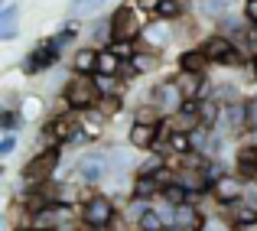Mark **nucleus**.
Here are the masks:
<instances>
[{"label":"nucleus","instance_id":"4be33fe9","mask_svg":"<svg viewBox=\"0 0 257 231\" xmlns=\"http://www.w3.org/2000/svg\"><path fill=\"white\" fill-rule=\"evenodd\" d=\"M208 94H212L218 104H234V101L241 98V91H238V85H234V81H221V85H215Z\"/></svg>","mask_w":257,"mask_h":231},{"label":"nucleus","instance_id":"b1692460","mask_svg":"<svg viewBox=\"0 0 257 231\" xmlns=\"http://www.w3.org/2000/svg\"><path fill=\"white\" fill-rule=\"evenodd\" d=\"M120 107H124V98H101L94 111L107 121V118H114V114H120Z\"/></svg>","mask_w":257,"mask_h":231},{"label":"nucleus","instance_id":"f03ea898","mask_svg":"<svg viewBox=\"0 0 257 231\" xmlns=\"http://www.w3.org/2000/svg\"><path fill=\"white\" fill-rule=\"evenodd\" d=\"M59 163H62V147H43V150H36L30 160L23 163L20 179L26 182V189H30V186H43V182H52V179H56Z\"/></svg>","mask_w":257,"mask_h":231},{"label":"nucleus","instance_id":"6ab92c4d","mask_svg":"<svg viewBox=\"0 0 257 231\" xmlns=\"http://www.w3.org/2000/svg\"><path fill=\"white\" fill-rule=\"evenodd\" d=\"M182 13H186V0H163V4L157 7V13H153V20L176 23V20H182Z\"/></svg>","mask_w":257,"mask_h":231},{"label":"nucleus","instance_id":"f3484780","mask_svg":"<svg viewBox=\"0 0 257 231\" xmlns=\"http://www.w3.org/2000/svg\"><path fill=\"white\" fill-rule=\"evenodd\" d=\"M91 39H94V46L104 43V49H111V46H114V26H111V17H98V20H94Z\"/></svg>","mask_w":257,"mask_h":231},{"label":"nucleus","instance_id":"423d86ee","mask_svg":"<svg viewBox=\"0 0 257 231\" xmlns=\"http://www.w3.org/2000/svg\"><path fill=\"white\" fill-rule=\"evenodd\" d=\"M59 56H62V49H59L52 39H43V43H36L30 49V56L20 62V69H23L26 75H43V72H49L52 65L59 62Z\"/></svg>","mask_w":257,"mask_h":231},{"label":"nucleus","instance_id":"1a4fd4ad","mask_svg":"<svg viewBox=\"0 0 257 231\" xmlns=\"http://www.w3.org/2000/svg\"><path fill=\"white\" fill-rule=\"evenodd\" d=\"M163 124H166V121H160V124H137V121H134L131 131H127V144H131V150L153 153V147L163 140Z\"/></svg>","mask_w":257,"mask_h":231},{"label":"nucleus","instance_id":"a878e982","mask_svg":"<svg viewBox=\"0 0 257 231\" xmlns=\"http://www.w3.org/2000/svg\"><path fill=\"white\" fill-rule=\"evenodd\" d=\"M202 231H238V228H234V221L225 218V215H208Z\"/></svg>","mask_w":257,"mask_h":231},{"label":"nucleus","instance_id":"aec40b11","mask_svg":"<svg viewBox=\"0 0 257 231\" xmlns=\"http://www.w3.org/2000/svg\"><path fill=\"white\" fill-rule=\"evenodd\" d=\"M94 85H98L101 98H120V91H124V78L120 75H94Z\"/></svg>","mask_w":257,"mask_h":231},{"label":"nucleus","instance_id":"6e6552de","mask_svg":"<svg viewBox=\"0 0 257 231\" xmlns=\"http://www.w3.org/2000/svg\"><path fill=\"white\" fill-rule=\"evenodd\" d=\"M176 39V23H166V20H150L144 26V36H140V46L137 49H150V52H160L163 46H170Z\"/></svg>","mask_w":257,"mask_h":231},{"label":"nucleus","instance_id":"a211bd4d","mask_svg":"<svg viewBox=\"0 0 257 231\" xmlns=\"http://www.w3.org/2000/svg\"><path fill=\"white\" fill-rule=\"evenodd\" d=\"M157 199H163L166 205L179 208V205H186V202H192V195H189L186 189L179 186V182H170V186H163V189H160V195H157Z\"/></svg>","mask_w":257,"mask_h":231},{"label":"nucleus","instance_id":"f8f14e48","mask_svg":"<svg viewBox=\"0 0 257 231\" xmlns=\"http://www.w3.org/2000/svg\"><path fill=\"white\" fill-rule=\"evenodd\" d=\"M173 81H176V88H179L182 101H202V98H205V85H208V78H205V75H192V72H176Z\"/></svg>","mask_w":257,"mask_h":231},{"label":"nucleus","instance_id":"c85d7f7f","mask_svg":"<svg viewBox=\"0 0 257 231\" xmlns=\"http://www.w3.org/2000/svg\"><path fill=\"white\" fill-rule=\"evenodd\" d=\"M13 150H17V137H13V134H7V137L0 140V156H10Z\"/></svg>","mask_w":257,"mask_h":231},{"label":"nucleus","instance_id":"7ed1b4c3","mask_svg":"<svg viewBox=\"0 0 257 231\" xmlns=\"http://www.w3.org/2000/svg\"><path fill=\"white\" fill-rule=\"evenodd\" d=\"M62 101H65V111H75V114H88L98 107L101 91L94 85V75H72L62 88Z\"/></svg>","mask_w":257,"mask_h":231},{"label":"nucleus","instance_id":"7c9ffc66","mask_svg":"<svg viewBox=\"0 0 257 231\" xmlns=\"http://www.w3.org/2000/svg\"><path fill=\"white\" fill-rule=\"evenodd\" d=\"M134 4H137L140 10H150V13H157V7L163 4V0H134Z\"/></svg>","mask_w":257,"mask_h":231},{"label":"nucleus","instance_id":"39448f33","mask_svg":"<svg viewBox=\"0 0 257 231\" xmlns=\"http://www.w3.org/2000/svg\"><path fill=\"white\" fill-rule=\"evenodd\" d=\"M75 176L88 186H98L111 176V160H107V150H88L78 156L75 163Z\"/></svg>","mask_w":257,"mask_h":231},{"label":"nucleus","instance_id":"20e7f679","mask_svg":"<svg viewBox=\"0 0 257 231\" xmlns=\"http://www.w3.org/2000/svg\"><path fill=\"white\" fill-rule=\"evenodd\" d=\"M111 26H114V43H137L144 36V20H140V7L137 4H120L111 13Z\"/></svg>","mask_w":257,"mask_h":231},{"label":"nucleus","instance_id":"4468645a","mask_svg":"<svg viewBox=\"0 0 257 231\" xmlns=\"http://www.w3.org/2000/svg\"><path fill=\"white\" fill-rule=\"evenodd\" d=\"M221 111H225V104H218L212 94H208V98H202L199 101V121H202V127H205V131H218Z\"/></svg>","mask_w":257,"mask_h":231},{"label":"nucleus","instance_id":"412c9836","mask_svg":"<svg viewBox=\"0 0 257 231\" xmlns=\"http://www.w3.org/2000/svg\"><path fill=\"white\" fill-rule=\"evenodd\" d=\"M124 72V59H117L111 49L98 52V75H120Z\"/></svg>","mask_w":257,"mask_h":231},{"label":"nucleus","instance_id":"393cba45","mask_svg":"<svg viewBox=\"0 0 257 231\" xmlns=\"http://www.w3.org/2000/svg\"><path fill=\"white\" fill-rule=\"evenodd\" d=\"M20 124H26L23 114H20V111H7V107H4V114H0V127H4L7 134H13V131H20Z\"/></svg>","mask_w":257,"mask_h":231},{"label":"nucleus","instance_id":"ddd939ff","mask_svg":"<svg viewBox=\"0 0 257 231\" xmlns=\"http://www.w3.org/2000/svg\"><path fill=\"white\" fill-rule=\"evenodd\" d=\"M98 52L94 46H78L72 56V75H98Z\"/></svg>","mask_w":257,"mask_h":231},{"label":"nucleus","instance_id":"9d476101","mask_svg":"<svg viewBox=\"0 0 257 231\" xmlns=\"http://www.w3.org/2000/svg\"><path fill=\"white\" fill-rule=\"evenodd\" d=\"M147 98H150V104H157L163 114H176L182 107V94H179V88H176L173 75L163 78V81H157V85L147 91Z\"/></svg>","mask_w":257,"mask_h":231},{"label":"nucleus","instance_id":"f257e3e1","mask_svg":"<svg viewBox=\"0 0 257 231\" xmlns=\"http://www.w3.org/2000/svg\"><path fill=\"white\" fill-rule=\"evenodd\" d=\"M78 212H82L78 225L85 231H111V225L117 221V202L104 192H91V195H85Z\"/></svg>","mask_w":257,"mask_h":231},{"label":"nucleus","instance_id":"9b49d317","mask_svg":"<svg viewBox=\"0 0 257 231\" xmlns=\"http://www.w3.org/2000/svg\"><path fill=\"white\" fill-rule=\"evenodd\" d=\"M208 65H212V59L205 56L202 46H189V49H182L179 59H176V69L179 72H192V75H205Z\"/></svg>","mask_w":257,"mask_h":231},{"label":"nucleus","instance_id":"cd10ccee","mask_svg":"<svg viewBox=\"0 0 257 231\" xmlns=\"http://www.w3.org/2000/svg\"><path fill=\"white\" fill-rule=\"evenodd\" d=\"M244 114H247V134H254L257 131V94L244 98Z\"/></svg>","mask_w":257,"mask_h":231},{"label":"nucleus","instance_id":"2eb2a0df","mask_svg":"<svg viewBox=\"0 0 257 231\" xmlns=\"http://www.w3.org/2000/svg\"><path fill=\"white\" fill-rule=\"evenodd\" d=\"M160 179L157 176H134L131 182V199H144V202H153L160 195Z\"/></svg>","mask_w":257,"mask_h":231},{"label":"nucleus","instance_id":"c756f323","mask_svg":"<svg viewBox=\"0 0 257 231\" xmlns=\"http://www.w3.org/2000/svg\"><path fill=\"white\" fill-rule=\"evenodd\" d=\"M244 20L251 26H257V0H244Z\"/></svg>","mask_w":257,"mask_h":231},{"label":"nucleus","instance_id":"bb28decb","mask_svg":"<svg viewBox=\"0 0 257 231\" xmlns=\"http://www.w3.org/2000/svg\"><path fill=\"white\" fill-rule=\"evenodd\" d=\"M39 111H43L39 98H36V94H26V101L20 104V114H23V121H33V118H39Z\"/></svg>","mask_w":257,"mask_h":231},{"label":"nucleus","instance_id":"dca6fc26","mask_svg":"<svg viewBox=\"0 0 257 231\" xmlns=\"http://www.w3.org/2000/svg\"><path fill=\"white\" fill-rule=\"evenodd\" d=\"M17 13H20V4H17V0H13V4H7L4 10H0V39H4V43L17 39Z\"/></svg>","mask_w":257,"mask_h":231},{"label":"nucleus","instance_id":"0eeeda50","mask_svg":"<svg viewBox=\"0 0 257 231\" xmlns=\"http://www.w3.org/2000/svg\"><path fill=\"white\" fill-rule=\"evenodd\" d=\"M244 186H247V182L241 179L238 173H228L225 179L215 182L208 195H212V202H218L221 208H238L241 202H244Z\"/></svg>","mask_w":257,"mask_h":231},{"label":"nucleus","instance_id":"5701e85b","mask_svg":"<svg viewBox=\"0 0 257 231\" xmlns=\"http://www.w3.org/2000/svg\"><path fill=\"white\" fill-rule=\"evenodd\" d=\"M166 169V153H147V160L137 166V176H157Z\"/></svg>","mask_w":257,"mask_h":231},{"label":"nucleus","instance_id":"2f4dec72","mask_svg":"<svg viewBox=\"0 0 257 231\" xmlns=\"http://www.w3.org/2000/svg\"><path fill=\"white\" fill-rule=\"evenodd\" d=\"M247 69H251V78H257V56L251 59V62H247Z\"/></svg>","mask_w":257,"mask_h":231}]
</instances>
